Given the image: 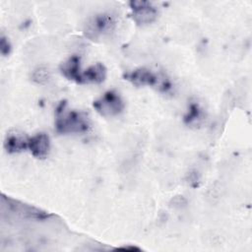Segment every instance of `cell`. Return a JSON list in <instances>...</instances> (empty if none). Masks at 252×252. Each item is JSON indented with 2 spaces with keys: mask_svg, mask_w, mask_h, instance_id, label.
Wrapping results in <instances>:
<instances>
[{
  "mask_svg": "<svg viewBox=\"0 0 252 252\" xmlns=\"http://www.w3.org/2000/svg\"><path fill=\"white\" fill-rule=\"evenodd\" d=\"M28 149L36 158L43 159L47 158L50 151V140L48 135L45 133H37L29 138Z\"/></svg>",
  "mask_w": 252,
  "mask_h": 252,
  "instance_id": "277c9868",
  "label": "cell"
},
{
  "mask_svg": "<svg viewBox=\"0 0 252 252\" xmlns=\"http://www.w3.org/2000/svg\"><path fill=\"white\" fill-rule=\"evenodd\" d=\"M94 107L102 116H114L123 110L124 102L116 92L108 91L94 101Z\"/></svg>",
  "mask_w": 252,
  "mask_h": 252,
  "instance_id": "7a4b0ae2",
  "label": "cell"
},
{
  "mask_svg": "<svg viewBox=\"0 0 252 252\" xmlns=\"http://www.w3.org/2000/svg\"><path fill=\"white\" fill-rule=\"evenodd\" d=\"M66 102H61L56 109L55 128L60 134L83 133L89 130L90 120L86 113L66 110Z\"/></svg>",
  "mask_w": 252,
  "mask_h": 252,
  "instance_id": "6da1fadb",
  "label": "cell"
},
{
  "mask_svg": "<svg viewBox=\"0 0 252 252\" xmlns=\"http://www.w3.org/2000/svg\"><path fill=\"white\" fill-rule=\"evenodd\" d=\"M199 115H200V110H199L198 106L197 105H192L190 107V111L188 113V116L185 117V120L190 123V122H192V120L199 117Z\"/></svg>",
  "mask_w": 252,
  "mask_h": 252,
  "instance_id": "8fae6325",
  "label": "cell"
},
{
  "mask_svg": "<svg viewBox=\"0 0 252 252\" xmlns=\"http://www.w3.org/2000/svg\"><path fill=\"white\" fill-rule=\"evenodd\" d=\"M8 206L12 209V211L16 214L21 215L23 218H30V219H39L43 220L48 217L45 212H42L36 208L31 207L29 205L19 203L18 201L8 199Z\"/></svg>",
  "mask_w": 252,
  "mask_h": 252,
  "instance_id": "ba28073f",
  "label": "cell"
},
{
  "mask_svg": "<svg viewBox=\"0 0 252 252\" xmlns=\"http://www.w3.org/2000/svg\"><path fill=\"white\" fill-rule=\"evenodd\" d=\"M29 147V138H27L23 133L18 131H13L7 133L4 140V148L9 154L20 153L27 150Z\"/></svg>",
  "mask_w": 252,
  "mask_h": 252,
  "instance_id": "5b68a950",
  "label": "cell"
},
{
  "mask_svg": "<svg viewBox=\"0 0 252 252\" xmlns=\"http://www.w3.org/2000/svg\"><path fill=\"white\" fill-rule=\"evenodd\" d=\"M48 79V73L46 70H41L39 69L38 71H35L34 72V75H33V80L38 82V83H42L43 80H47Z\"/></svg>",
  "mask_w": 252,
  "mask_h": 252,
  "instance_id": "7c38bea8",
  "label": "cell"
},
{
  "mask_svg": "<svg viewBox=\"0 0 252 252\" xmlns=\"http://www.w3.org/2000/svg\"><path fill=\"white\" fill-rule=\"evenodd\" d=\"M133 20L139 25L150 24L155 21L157 17V10L152 7L150 2L134 1L131 2Z\"/></svg>",
  "mask_w": 252,
  "mask_h": 252,
  "instance_id": "3957f363",
  "label": "cell"
},
{
  "mask_svg": "<svg viewBox=\"0 0 252 252\" xmlns=\"http://www.w3.org/2000/svg\"><path fill=\"white\" fill-rule=\"evenodd\" d=\"M106 77V69L103 64L95 63L90 66L87 70L82 73L81 84L85 83H94L99 84L104 81Z\"/></svg>",
  "mask_w": 252,
  "mask_h": 252,
  "instance_id": "9c48e42d",
  "label": "cell"
},
{
  "mask_svg": "<svg viewBox=\"0 0 252 252\" xmlns=\"http://www.w3.org/2000/svg\"><path fill=\"white\" fill-rule=\"evenodd\" d=\"M125 78L135 86H154L158 82V77L148 69H136L125 75Z\"/></svg>",
  "mask_w": 252,
  "mask_h": 252,
  "instance_id": "8992f818",
  "label": "cell"
},
{
  "mask_svg": "<svg viewBox=\"0 0 252 252\" xmlns=\"http://www.w3.org/2000/svg\"><path fill=\"white\" fill-rule=\"evenodd\" d=\"M60 70L65 78L81 84L83 72H80V57L76 55L71 56L61 64Z\"/></svg>",
  "mask_w": 252,
  "mask_h": 252,
  "instance_id": "52a82bcc",
  "label": "cell"
},
{
  "mask_svg": "<svg viewBox=\"0 0 252 252\" xmlns=\"http://www.w3.org/2000/svg\"><path fill=\"white\" fill-rule=\"evenodd\" d=\"M0 49H1V53L3 55H7L10 52V44L8 42V40H6L5 37L1 38V43H0Z\"/></svg>",
  "mask_w": 252,
  "mask_h": 252,
  "instance_id": "4fadbf2b",
  "label": "cell"
},
{
  "mask_svg": "<svg viewBox=\"0 0 252 252\" xmlns=\"http://www.w3.org/2000/svg\"><path fill=\"white\" fill-rule=\"evenodd\" d=\"M113 24L114 23L112 22L110 17H107V16L97 17L94 20V25H91L90 30H89L88 32H95V34L105 32L110 30V26L113 25Z\"/></svg>",
  "mask_w": 252,
  "mask_h": 252,
  "instance_id": "30bf717a",
  "label": "cell"
}]
</instances>
